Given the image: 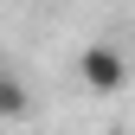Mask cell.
<instances>
[{"instance_id":"obj_1","label":"cell","mask_w":135,"mask_h":135,"mask_svg":"<svg viewBox=\"0 0 135 135\" xmlns=\"http://www.w3.org/2000/svg\"><path fill=\"white\" fill-rule=\"evenodd\" d=\"M77 84L90 97H116L129 84V58L116 52V45H84V52H77Z\"/></svg>"},{"instance_id":"obj_2","label":"cell","mask_w":135,"mask_h":135,"mask_svg":"<svg viewBox=\"0 0 135 135\" xmlns=\"http://www.w3.org/2000/svg\"><path fill=\"white\" fill-rule=\"evenodd\" d=\"M20 116H32V84L20 77V64L0 58V122H20Z\"/></svg>"}]
</instances>
